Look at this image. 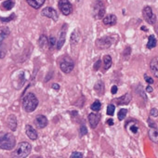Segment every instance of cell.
Returning a JSON list of instances; mask_svg holds the SVG:
<instances>
[{"label":"cell","mask_w":158,"mask_h":158,"mask_svg":"<svg viewBox=\"0 0 158 158\" xmlns=\"http://www.w3.org/2000/svg\"><path fill=\"white\" fill-rule=\"evenodd\" d=\"M38 105V99L34 93H27L22 98V108L27 113L34 112Z\"/></svg>","instance_id":"6da1fadb"},{"label":"cell","mask_w":158,"mask_h":158,"mask_svg":"<svg viewBox=\"0 0 158 158\" xmlns=\"http://www.w3.org/2000/svg\"><path fill=\"white\" fill-rule=\"evenodd\" d=\"M15 145L16 139L11 133H0V149L10 151L15 147Z\"/></svg>","instance_id":"7a4b0ae2"},{"label":"cell","mask_w":158,"mask_h":158,"mask_svg":"<svg viewBox=\"0 0 158 158\" xmlns=\"http://www.w3.org/2000/svg\"><path fill=\"white\" fill-rule=\"evenodd\" d=\"M32 151V146L29 142L22 141L19 143L13 153L14 158H26Z\"/></svg>","instance_id":"3957f363"},{"label":"cell","mask_w":158,"mask_h":158,"mask_svg":"<svg viewBox=\"0 0 158 158\" xmlns=\"http://www.w3.org/2000/svg\"><path fill=\"white\" fill-rule=\"evenodd\" d=\"M92 14L96 20L102 19L105 15V7L102 1H96L92 7Z\"/></svg>","instance_id":"277c9868"},{"label":"cell","mask_w":158,"mask_h":158,"mask_svg":"<svg viewBox=\"0 0 158 158\" xmlns=\"http://www.w3.org/2000/svg\"><path fill=\"white\" fill-rule=\"evenodd\" d=\"M73 67H74L73 61L71 59L70 57L64 56L62 59L61 62H60V68H61V70L63 73H70V72L73 71Z\"/></svg>","instance_id":"5b68a950"},{"label":"cell","mask_w":158,"mask_h":158,"mask_svg":"<svg viewBox=\"0 0 158 158\" xmlns=\"http://www.w3.org/2000/svg\"><path fill=\"white\" fill-rule=\"evenodd\" d=\"M142 15L144 20L149 23V24H154L156 22V16L154 14L153 10L151 7H145L142 10Z\"/></svg>","instance_id":"8992f818"},{"label":"cell","mask_w":158,"mask_h":158,"mask_svg":"<svg viewBox=\"0 0 158 158\" xmlns=\"http://www.w3.org/2000/svg\"><path fill=\"white\" fill-rule=\"evenodd\" d=\"M59 7L63 15H69L73 12V6L69 0H59Z\"/></svg>","instance_id":"52a82bcc"},{"label":"cell","mask_w":158,"mask_h":158,"mask_svg":"<svg viewBox=\"0 0 158 158\" xmlns=\"http://www.w3.org/2000/svg\"><path fill=\"white\" fill-rule=\"evenodd\" d=\"M113 43V39L110 37V36H105V37H102L97 40V47L101 49H104V48H107L109 47Z\"/></svg>","instance_id":"ba28073f"},{"label":"cell","mask_w":158,"mask_h":158,"mask_svg":"<svg viewBox=\"0 0 158 158\" xmlns=\"http://www.w3.org/2000/svg\"><path fill=\"white\" fill-rule=\"evenodd\" d=\"M9 34H10V30L7 28H3L0 30V59H3L6 55V51L2 48V43Z\"/></svg>","instance_id":"9c48e42d"},{"label":"cell","mask_w":158,"mask_h":158,"mask_svg":"<svg viewBox=\"0 0 158 158\" xmlns=\"http://www.w3.org/2000/svg\"><path fill=\"white\" fill-rule=\"evenodd\" d=\"M42 15L45 16V17L52 19L53 21H57L58 18H59L58 12L54 9H52V7H45V9L42 10Z\"/></svg>","instance_id":"30bf717a"},{"label":"cell","mask_w":158,"mask_h":158,"mask_svg":"<svg viewBox=\"0 0 158 158\" xmlns=\"http://www.w3.org/2000/svg\"><path fill=\"white\" fill-rule=\"evenodd\" d=\"M47 119L45 115H37L36 119H35V125H36V127L39 129L41 128H44L47 127Z\"/></svg>","instance_id":"8fae6325"},{"label":"cell","mask_w":158,"mask_h":158,"mask_svg":"<svg viewBox=\"0 0 158 158\" xmlns=\"http://www.w3.org/2000/svg\"><path fill=\"white\" fill-rule=\"evenodd\" d=\"M66 29H67V27H66V24H64L63 26V29L61 31L60 33V36H59V39H58L57 41V49H61L64 43H65V39H66Z\"/></svg>","instance_id":"7c38bea8"},{"label":"cell","mask_w":158,"mask_h":158,"mask_svg":"<svg viewBox=\"0 0 158 158\" xmlns=\"http://www.w3.org/2000/svg\"><path fill=\"white\" fill-rule=\"evenodd\" d=\"M25 133L26 135L28 136V138L32 140H36L38 138V134L37 132L36 131V129L33 128L30 125H26L25 127Z\"/></svg>","instance_id":"4fadbf2b"},{"label":"cell","mask_w":158,"mask_h":158,"mask_svg":"<svg viewBox=\"0 0 158 158\" xmlns=\"http://www.w3.org/2000/svg\"><path fill=\"white\" fill-rule=\"evenodd\" d=\"M128 131L132 135H137L138 132H139V126L138 124L134 121H130V122H128L127 123V126H126Z\"/></svg>","instance_id":"5bb4252c"},{"label":"cell","mask_w":158,"mask_h":158,"mask_svg":"<svg viewBox=\"0 0 158 158\" xmlns=\"http://www.w3.org/2000/svg\"><path fill=\"white\" fill-rule=\"evenodd\" d=\"M88 122L91 128H96L99 122V115L97 113H89L88 114Z\"/></svg>","instance_id":"9a60e30c"},{"label":"cell","mask_w":158,"mask_h":158,"mask_svg":"<svg viewBox=\"0 0 158 158\" xmlns=\"http://www.w3.org/2000/svg\"><path fill=\"white\" fill-rule=\"evenodd\" d=\"M131 95L129 93H126L125 95L117 98V99H115L114 101L116 102V103H117L118 105H125V104H128L131 101Z\"/></svg>","instance_id":"2e32d148"},{"label":"cell","mask_w":158,"mask_h":158,"mask_svg":"<svg viewBox=\"0 0 158 158\" xmlns=\"http://www.w3.org/2000/svg\"><path fill=\"white\" fill-rule=\"evenodd\" d=\"M7 126H9L10 129L11 131H15L16 128H17V118L14 114H10L9 115V117L7 119Z\"/></svg>","instance_id":"e0dca14e"},{"label":"cell","mask_w":158,"mask_h":158,"mask_svg":"<svg viewBox=\"0 0 158 158\" xmlns=\"http://www.w3.org/2000/svg\"><path fill=\"white\" fill-rule=\"evenodd\" d=\"M116 22H117V18H116V16L113 14H109V15H107L106 17L103 18V23L107 26L114 25Z\"/></svg>","instance_id":"ac0fdd59"},{"label":"cell","mask_w":158,"mask_h":158,"mask_svg":"<svg viewBox=\"0 0 158 158\" xmlns=\"http://www.w3.org/2000/svg\"><path fill=\"white\" fill-rule=\"evenodd\" d=\"M80 39V34H79V31L78 30H74L72 35H71V45L72 47H74V45H76L78 43V41Z\"/></svg>","instance_id":"d6986e66"},{"label":"cell","mask_w":158,"mask_h":158,"mask_svg":"<svg viewBox=\"0 0 158 158\" xmlns=\"http://www.w3.org/2000/svg\"><path fill=\"white\" fill-rule=\"evenodd\" d=\"M26 1L32 7H34L36 10L40 9L42 5L45 3V0H26Z\"/></svg>","instance_id":"ffe728a7"},{"label":"cell","mask_w":158,"mask_h":158,"mask_svg":"<svg viewBox=\"0 0 158 158\" xmlns=\"http://www.w3.org/2000/svg\"><path fill=\"white\" fill-rule=\"evenodd\" d=\"M15 3L13 0H6L5 2L2 3V6H1V10H10L12 7H14Z\"/></svg>","instance_id":"44dd1931"},{"label":"cell","mask_w":158,"mask_h":158,"mask_svg":"<svg viewBox=\"0 0 158 158\" xmlns=\"http://www.w3.org/2000/svg\"><path fill=\"white\" fill-rule=\"evenodd\" d=\"M149 137L154 142H158V130L156 128H151L149 130Z\"/></svg>","instance_id":"7402d4cb"},{"label":"cell","mask_w":158,"mask_h":158,"mask_svg":"<svg viewBox=\"0 0 158 158\" xmlns=\"http://www.w3.org/2000/svg\"><path fill=\"white\" fill-rule=\"evenodd\" d=\"M48 44V40H47V36H45V35H42V36H40V37H39V39H38V46L42 48V49H44L46 47H47V45Z\"/></svg>","instance_id":"603a6c76"},{"label":"cell","mask_w":158,"mask_h":158,"mask_svg":"<svg viewBox=\"0 0 158 158\" xmlns=\"http://www.w3.org/2000/svg\"><path fill=\"white\" fill-rule=\"evenodd\" d=\"M94 88L99 95H102L103 92H104V84H103V82L102 81H98L95 84Z\"/></svg>","instance_id":"cb8c5ba5"},{"label":"cell","mask_w":158,"mask_h":158,"mask_svg":"<svg viewBox=\"0 0 158 158\" xmlns=\"http://www.w3.org/2000/svg\"><path fill=\"white\" fill-rule=\"evenodd\" d=\"M156 44H157V42H156V39H155V37H154V36L151 35V36H149V38H148L147 48L152 49V48H154V47H156Z\"/></svg>","instance_id":"d4e9b609"},{"label":"cell","mask_w":158,"mask_h":158,"mask_svg":"<svg viewBox=\"0 0 158 158\" xmlns=\"http://www.w3.org/2000/svg\"><path fill=\"white\" fill-rule=\"evenodd\" d=\"M103 62H104V70H108L112 66V58L109 55H105L103 57Z\"/></svg>","instance_id":"484cf974"},{"label":"cell","mask_w":158,"mask_h":158,"mask_svg":"<svg viewBox=\"0 0 158 158\" xmlns=\"http://www.w3.org/2000/svg\"><path fill=\"white\" fill-rule=\"evenodd\" d=\"M102 103L99 102V101H95L92 104H91V110H93L94 112H99L101 110Z\"/></svg>","instance_id":"4316f807"},{"label":"cell","mask_w":158,"mask_h":158,"mask_svg":"<svg viewBox=\"0 0 158 158\" xmlns=\"http://www.w3.org/2000/svg\"><path fill=\"white\" fill-rule=\"evenodd\" d=\"M150 67H151V70H158V56L154 57V59L151 62V65H150Z\"/></svg>","instance_id":"83f0119b"},{"label":"cell","mask_w":158,"mask_h":158,"mask_svg":"<svg viewBox=\"0 0 158 158\" xmlns=\"http://www.w3.org/2000/svg\"><path fill=\"white\" fill-rule=\"evenodd\" d=\"M127 113H128V110L127 109H121L119 112H118V119L120 121L124 120L125 117L127 116Z\"/></svg>","instance_id":"f1b7e54d"},{"label":"cell","mask_w":158,"mask_h":158,"mask_svg":"<svg viewBox=\"0 0 158 158\" xmlns=\"http://www.w3.org/2000/svg\"><path fill=\"white\" fill-rule=\"evenodd\" d=\"M48 45H49V47H50L51 49H52L55 46H57V40H56V38L53 37V36H50V37H49Z\"/></svg>","instance_id":"f546056e"},{"label":"cell","mask_w":158,"mask_h":158,"mask_svg":"<svg viewBox=\"0 0 158 158\" xmlns=\"http://www.w3.org/2000/svg\"><path fill=\"white\" fill-rule=\"evenodd\" d=\"M114 110H115V107L113 104H109L107 107V114L108 115H113L114 113Z\"/></svg>","instance_id":"4dcf8cb0"},{"label":"cell","mask_w":158,"mask_h":158,"mask_svg":"<svg viewBox=\"0 0 158 158\" xmlns=\"http://www.w3.org/2000/svg\"><path fill=\"white\" fill-rule=\"evenodd\" d=\"M16 18V16H15V14L13 13V14H11L10 17H7V18H0V21H1L2 22H10V21H13L14 19Z\"/></svg>","instance_id":"1f68e13d"},{"label":"cell","mask_w":158,"mask_h":158,"mask_svg":"<svg viewBox=\"0 0 158 158\" xmlns=\"http://www.w3.org/2000/svg\"><path fill=\"white\" fill-rule=\"evenodd\" d=\"M87 133H88L87 127L85 126V125H81V127H80V136L81 137L85 136V135H87Z\"/></svg>","instance_id":"d6a6232c"},{"label":"cell","mask_w":158,"mask_h":158,"mask_svg":"<svg viewBox=\"0 0 158 158\" xmlns=\"http://www.w3.org/2000/svg\"><path fill=\"white\" fill-rule=\"evenodd\" d=\"M137 92L142 97V98H144V99L146 101L147 99V97H146V95H145V93H144V91L142 90V88H141V86H139V88H138V89H137Z\"/></svg>","instance_id":"836d02e7"},{"label":"cell","mask_w":158,"mask_h":158,"mask_svg":"<svg viewBox=\"0 0 158 158\" xmlns=\"http://www.w3.org/2000/svg\"><path fill=\"white\" fill-rule=\"evenodd\" d=\"M70 158H83V154L79 152H73L71 154Z\"/></svg>","instance_id":"e575fe53"},{"label":"cell","mask_w":158,"mask_h":158,"mask_svg":"<svg viewBox=\"0 0 158 158\" xmlns=\"http://www.w3.org/2000/svg\"><path fill=\"white\" fill-rule=\"evenodd\" d=\"M150 114H151V116H154V117H157L158 116V110L155 109V108H153V109L151 110V112H150Z\"/></svg>","instance_id":"d590c367"},{"label":"cell","mask_w":158,"mask_h":158,"mask_svg":"<svg viewBox=\"0 0 158 158\" xmlns=\"http://www.w3.org/2000/svg\"><path fill=\"white\" fill-rule=\"evenodd\" d=\"M148 124H149V127L151 128H156L157 127H156V125H155V123L154 122V121H152L151 119H148Z\"/></svg>","instance_id":"8d00e7d4"},{"label":"cell","mask_w":158,"mask_h":158,"mask_svg":"<svg viewBox=\"0 0 158 158\" xmlns=\"http://www.w3.org/2000/svg\"><path fill=\"white\" fill-rule=\"evenodd\" d=\"M144 78H145V81L149 83V84H154V80L151 77H149L147 74H144Z\"/></svg>","instance_id":"74e56055"},{"label":"cell","mask_w":158,"mask_h":158,"mask_svg":"<svg viewBox=\"0 0 158 158\" xmlns=\"http://www.w3.org/2000/svg\"><path fill=\"white\" fill-rule=\"evenodd\" d=\"M99 67H101V61H98V62H96V63H95V65H94V70H98Z\"/></svg>","instance_id":"f35d334b"},{"label":"cell","mask_w":158,"mask_h":158,"mask_svg":"<svg viewBox=\"0 0 158 158\" xmlns=\"http://www.w3.org/2000/svg\"><path fill=\"white\" fill-rule=\"evenodd\" d=\"M111 92H112V94H116V92H117V87L113 86L112 89H111Z\"/></svg>","instance_id":"ab89813d"},{"label":"cell","mask_w":158,"mask_h":158,"mask_svg":"<svg viewBox=\"0 0 158 158\" xmlns=\"http://www.w3.org/2000/svg\"><path fill=\"white\" fill-rule=\"evenodd\" d=\"M106 123L109 125V126H113V120L112 118H110V119H108V120L106 121Z\"/></svg>","instance_id":"60d3db41"},{"label":"cell","mask_w":158,"mask_h":158,"mask_svg":"<svg viewBox=\"0 0 158 158\" xmlns=\"http://www.w3.org/2000/svg\"><path fill=\"white\" fill-rule=\"evenodd\" d=\"M52 88H53V89H56V90H59V89H60V86L58 85V84H53V85H52Z\"/></svg>","instance_id":"b9f144b4"},{"label":"cell","mask_w":158,"mask_h":158,"mask_svg":"<svg viewBox=\"0 0 158 158\" xmlns=\"http://www.w3.org/2000/svg\"><path fill=\"white\" fill-rule=\"evenodd\" d=\"M146 91H147V92H150V93L153 92V88L150 87V86H148V87L146 88Z\"/></svg>","instance_id":"7bdbcfd3"},{"label":"cell","mask_w":158,"mask_h":158,"mask_svg":"<svg viewBox=\"0 0 158 158\" xmlns=\"http://www.w3.org/2000/svg\"><path fill=\"white\" fill-rule=\"evenodd\" d=\"M154 30H155V32H156V34H157V36H158V22L155 24V26H154Z\"/></svg>","instance_id":"ee69618b"},{"label":"cell","mask_w":158,"mask_h":158,"mask_svg":"<svg viewBox=\"0 0 158 158\" xmlns=\"http://www.w3.org/2000/svg\"><path fill=\"white\" fill-rule=\"evenodd\" d=\"M33 158H42V157H40V156H34Z\"/></svg>","instance_id":"f6af8a7d"}]
</instances>
